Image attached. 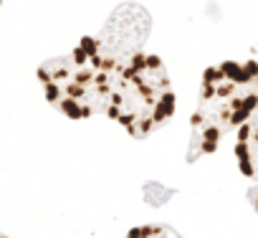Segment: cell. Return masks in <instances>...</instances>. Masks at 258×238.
Returning <instances> with one entry per match:
<instances>
[{
    "label": "cell",
    "instance_id": "1",
    "mask_svg": "<svg viewBox=\"0 0 258 238\" xmlns=\"http://www.w3.org/2000/svg\"><path fill=\"white\" fill-rule=\"evenodd\" d=\"M258 106V61H220L205 69L190 119L187 160L213 155Z\"/></svg>",
    "mask_w": 258,
    "mask_h": 238
},
{
    "label": "cell",
    "instance_id": "2",
    "mask_svg": "<svg viewBox=\"0 0 258 238\" xmlns=\"http://www.w3.org/2000/svg\"><path fill=\"white\" fill-rule=\"evenodd\" d=\"M121 56L104 38L84 36L69 53L48 58L38 66V81L48 104L69 119H89L106 111L111 79Z\"/></svg>",
    "mask_w": 258,
    "mask_h": 238
},
{
    "label": "cell",
    "instance_id": "3",
    "mask_svg": "<svg viewBox=\"0 0 258 238\" xmlns=\"http://www.w3.org/2000/svg\"><path fill=\"white\" fill-rule=\"evenodd\" d=\"M175 104L172 81L160 56L135 48L119 58L106 114L132 137L145 140L165 127L175 114Z\"/></svg>",
    "mask_w": 258,
    "mask_h": 238
},
{
    "label": "cell",
    "instance_id": "4",
    "mask_svg": "<svg viewBox=\"0 0 258 238\" xmlns=\"http://www.w3.org/2000/svg\"><path fill=\"white\" fill-rule=\"evenodd\" d=\"M235 160L245 177L258 180V106L235 132Z\"/></svg>",
    "mask_w": 258,
    "mask_h": 238
},
{
    "label": "cell",
    "instance_id": "5",
    "mask_svg": "<svg viewBox=\"0 0 258 238\" xmlns=\"http://www.w3.org/2000/svg\"><path fill=\"white\" fill-rule=\"evenodd\" d=\"M0 6H3V0H0Z\"/></svg>",
    "mask_w": 258,
    "mask_h": 238
}]
</instances>
